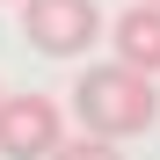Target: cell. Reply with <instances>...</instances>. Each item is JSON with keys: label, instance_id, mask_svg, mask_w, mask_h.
<instances>
[{"label": "cell", "instance_id": "7a4b0ae2", "mask_svg": "<svg viewBox=\"0 0 160 160\" xmlns=\"http://www.w3.org/2000/svg\"><path fill=\"white\" fill-rule=\"evenodd\" d=\"M22 37L44 58H80L102 37V8L95 0H22Z\"/></svg>", "mask_w": 160, "mask_h": 160}, {"label": "cell", "instance_id": "5b68a950", "mask_svg": "<svg viewBox=\"0 0 160 160\" xmlns=\"http://www.w3.org/2000/svg\"><path fill=\"white\" fill-rule=\"evenodd\" d=\"M44 160H124V153H117V138H102V131H80V138H58Z\"/></svg>", "mask_w": 160, "mask_h": 160}, {"label": "cell", "instance_id": "277c9868", "mask_svg": "<svg viewBox=\"0 0 160 160\" xmlns=\"http://www.w3.org/2000/svg\"><path fill=\"white\" fill-rule=\"evenodd\" d=\"M109 44H117L124 66H138V73L160 80V0H131V8L109 22Z\"/></svg>", "mask_w": 160, "mask_h": 160}, {"label": "cell", "instance_id": "3957f363", "mask_svg": "<svg viewBox=\"0 0 160 160\" xmlns=\"http://www.w3.org/2000/svg\"><path fill=\"white\" fill-rule=\"evenodd\" d=\"M66 138V109L51 95H0V160H44Z\"/></svg>", "mask_w": 160, "mask_h": 160}, {"label": "cell", "instance_id": "6da1fadb", "mask_svg": "<svg viewBox=\"0 0 160 160\" xmlns=\"http://www.w3.org/2000/svg\"><path fill=\"white\" fill-rule=\"evenodd\" d=\"M73 109H80V131H102V138H138V131L160 117V88H153V73L109 58V66H88V73H80Z\"/></svg>", "mask_w": 160, "mask_h": 160}]
</instances>
